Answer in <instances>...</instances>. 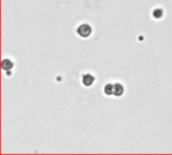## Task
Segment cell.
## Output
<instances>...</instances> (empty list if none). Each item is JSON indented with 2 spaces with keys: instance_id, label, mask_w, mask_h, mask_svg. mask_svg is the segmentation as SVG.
I'll return each instance as SVG.
<instances>
[{
  "instance_id": "4",
  "label": "cell",
  "mask_w": 172,
  "mask_h": 155,
  "mask_svg": "<svg viewBox=\"0 0 172 155\" xmlns=\"http://www.w3.org/2000/svg\"><path fill=\"white\" fill-rule=\"evenodd\" d=\"M113 89H114V85L112 84H108L106 87H105V93H106L107 95H111L113 94Z\"/></svg>"
},
{
  "instance_id": "2",
  "label": "cell",
  "mask_w": 172,
  "mask_h": 155,
  "mask_svg": "<svg viewBox=\"0 0 172 155\" xmlns=\"http://www.w3.org/2000/svg\"><path fill=\"white\" fill-rule=\"evenodd\" d=\"M94 77L91 75V74H86L83 77V83L84 86H91L93 84V82H94Z\"/></svg>"
},
{
  "instance_id": "3",
  "label": "cell",
  "mask_w": 172,
  "mask_h": 155,
  "mask_svg": "<svg viewBox=\"0 0 172 155\" xmlns=\"http://www.w3.org/2000/svg\"><path fill=\"white\" fill-rule=\"evenodd\" d=\"M124 88L121 84H115L114 85V89H113V94L116 96H121L123 94Z\"/></svg>"
},
{
  "instance_id": "1",
  "label": "cell",
  "mask_w": 172,
  "mask_h": 155,
  "mask_svg": "<svg viewBox=\"0 0 172 155\" xmlns=\"http://www.w3.org/2000/svg\"><path fill=\"white\" fill-rule=\"evenodd\" d=\"M77 33L81 37H88L92 33V28L89 24H81L78 26Z\"/></svg>"
}]
</instances>
